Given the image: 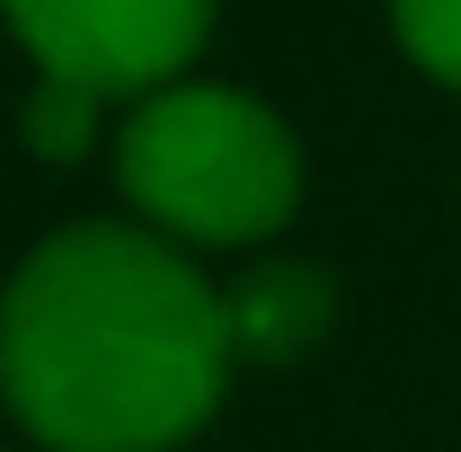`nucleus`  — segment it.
<instances>
[{
  "label": "nucleus",
  "mask_w": 461,
  "mask_h": 452,
  "mask_svg": "<svg viewBox=\"0 0 461 452\" xmlns=\"http://www.w3.org/2000/svg\"><path fill=\"white\" fill-rule=\"evenodd\" d=\"M230 373V311L151 231H54L0 293V391L54 452H169Z\"/></svg>",
  "instance_id": "f257e3e1"
},
{
  "label": "nucleus",
  "mask_w": 461,
  "mask_h": 452,
  "mask_svg": "<svg viewBox=\"0 0 461 452\" xmlns=\"http://www.w3.org/2000/svg\"><path fill=\"white\" fill-rule=\"evenodd\" d=\"M115 177L160 231L240 249L285 231L302 195V151L249 89H151L115 142Z\"/></svg>",
  "instance_id": "f03ea898"
},
{
  "label": "nucleus",
  "mask_w": 461,
  "mask_h": 452,
  "mask_svg": "<svg viewBox=\"0 0 461 452\" xmlns=\"http://www.w3.org/2000/svg\"><path fill=\"white\" fill-rule=\"evenodd\" d=\"M0 18L45 80H71L89 98H151L204 45L213 0H0Z\"/></svg>",
  "instance_id": "7ed1b4c3"
},
{
  "label": "nucleus",
  "mask_w": 461,
  "mask_h": 452,
  "mask_svg": "<svg viewBox=\"0 0 461 452\" xmlns=\"http://www.w3.org/2000/svg\"><path fill=\"white\" fill-rule=\"evenodd\" d=\"M222 311H230V355L285 364V355H302V346L329 329V276H311L293 258H267V267L240 276V293H230Z\"/></svg>",
  "instance_id": "20e7f679"
},
{
  "label": "nucleus",
  "mask_w": 461,
  "mask_h": 452,
  "mask_svg": "<svg viewBox=\"0 0 461 452\" xmlns=\"http://www.w3.org/2000/svg\"><path fill=\"white\" fill-rule=\"evenodd\" d=\"M98 107H107V98H89V89H71V80H36V98L18 107V133H27L36 160H80L89 133H98Z\"/></svg>",
  "instance_id": "39448f33"
},
{
  "label": "nucleus",
  "mask_w": 461,
  "mask_h": 452,
  "mask_svg": "<svg viewBox=\"0 0 461 452\" xmlns=\"http://www.w3.org/2000/svg\"><path fill=\"white\" fill-rule=\"evenodd\" d=\"M391 18H400V45L444 89H461V0H391Z\"/></svg>",
  "instance_id": "423d86ee"
}]
</instances>
